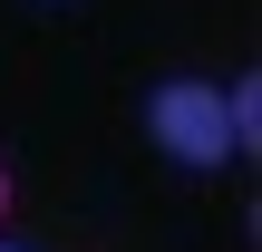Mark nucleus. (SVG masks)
Instances as JSON below:
<instances>
[{
    "label": "nucleus",
    "mask_w": 262,
    "mask_h": 252,
    "mask_svg": "<svg viewBox=\"0 0 262 252\" xmlns=\"http://www.w3.org/2000/svg\"><path fill=\"white\" fill-rule=\"evenodd\" d=\"M146 126H156V146L185 155V165H224V155H233V107H224L214 87H194V78H165V87L146 97Z\"/></svg>",
    "instance_id": "1"
}]
</instances>
